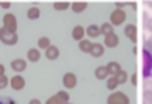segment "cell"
<instances>
[{
    "label": "cell",
    "mask_w": 152,
    "mask_h": 104,
    "mask_svg": "<svg viewBox=\"0 0 152 104\" xmlns=\"http://www.w3.org/2000/svg\"><path fill=\"white\" fill-rule=\"evenodd\" d=\"M0 6H1L3 9H10L11 3H10V1H1V3H0Z\"/></svg>",
    "instance_id": "cell-33"
},
{
    "label": "cell",
    "mask_w": 152,
    "mask_h": 104,
    "mask_svg": "<svg viewBox=\"0 0 152 104\" xmlns=\"http://www.w3.org/2000/svg\"><path fill=\"white\" fill-rule=\"evenodd\" d=\"M9 84H10V79L9 77L6 76V75L0 76V89H6Z\"/></svg>",
    "instance_id": "cell-27"
},
{
    "label": "cell",
    "mask_w": 152,
    "mask_h": 104,
    "mask_svg": "<svg viewBox=\"0 0 152 104\" xmlns=\"http://www.w3.org/2000/svg\"><path fill=\"white\" fill-rule=\"evenodd\" d=\"M28 104H41V101L38 99H33V100H30V103Z\"/></svg>",
    "instance_id": "cell-37"
},
{
    "label": "cell",
    "mask_w": 152,
    "mask_h": 104,
    "mask_svg": "<svg viewBox=\"0 0 152 104\" xmlns=\"http://www.w3.org/2000/svg\"><path fill=\"white\" fill-rule=\"evenodd\" d=\"M124 34L127 38H130L132 42H137V25L135 24H128L124 28Z\"/></svg>",
    "instance_id": "cell-8"
},
{
    "label": "cell",
    "mask_w": 152,
    "mask_h": 104,
    "mask_svg": "<svg viewBox=\"0 0 152 104\" xmlns=\"http://www.w3.org/2000/svg\"><path fill=\"white\" fill-rule=\"evenodd\" d=\"M115 79H117L118 84H124V83L127 82V80H128V73H127L125 71H123V69H121V71H120L118 73L115 75Z\"/></svg>",
    "instance_id": "cell-22"
},
{
    "label": "cell",
    "mask_w": 152,
    "mask_h": 104,
    "mask_svg": "<svg viewBox=\"0 0 152 104\" xmlns=\"http://www.w3.org/2000/svg\"><path fill=\"white\" fill-rule=\"evenodd\" d=\"M86 33L89 37H92V38H97L99 35L102 34V31H100V27L99 25H96V24H90L89 27H87Z\"/></svg>",
    "instance_id": "cell-14"
},
{
    "label": "cell",
    "mask_w": 152,
    "mask_h": 104,
    "mask_svg": "<svg viewBox=\"0 0 152 104\" xmlns=\"http://www.w3.org/2000/svg\"><path fill=\"white\" fill-rule=\"evenodd\" d=\"M39 14H41V11H39L38 7H31V9H28V11H27V17L30 20H37L38 17H39Z\"/></svg>",
    "instance_id": "cell-21"
},
{
    "label": "cell",
    "mask_w": 152,
    "mask_h": 104,
    "mask_svg": "<svg viewBox=\"0 0 152 104\" xmlns=\"http://www.w3.org/2000/svg\"><path fill=\"white\" fill-rule=\"evenodd\" d=\"M117 86H118V82H117L115 76H111L109 80H107V89H109V90H115Z\"/></svg>",
    "instance_id": "cell-26"
},
{
    "label": "cell",
    "mask_w": 152,
    "mask_h": 104,
    "mask_svg": "<svg viewBox=\"0 0 152 104\" xmlns=\"http://www.w3.org/2000/svg\"><path fill=\"white\" fill-rule=\"evenodd\" d=\"M125 17H127V14H125L124 10L115 9V10L111 13L110 20H111V24H113V25H121V24L125 21Z\"/></svg>",
    "instance_id": "cell-5"
},
{
    "label": "cell",
    "mask_w": 152,
    "mask_h": 104,
    "mask_svg": "<svg viewBox=\"0 0 152 104\" xmlns=\"http://www.w3.org/2000/svg\"><path fill=\"white\" fill-rule=\"evenodd\" d=\"M71 7L73 13H82V11H85L87 9V3L86 1H75V3L71 4Z\"/></svg>",
    "instance_id": "cell-17"
},
{
    "label": "cell",
    "mask_w": 152,
    "mask_h": 104,
    "mask_svg": "<svg viewBox=\"0 0 152 104\" xmlns=\"http://www.w3.org/2000/svg\"><path fill=\"white\" fill-rule=\"evenodd\" d=\"M0 41L6 45H16L18 41V35L17 33H11L4 27L0 28Z\"/></svg>",
    "instance_id": "cell-1"
},
{
    "label": "cell",
    "mask_w": 152,
    "mask_h": 104,
    "mask_svg": "<svg viewBox=\"0 0 152 104\" xmlns=\"http://www.w3.org/2000/svg\"><path fill=\"white\" fill-rule=\"evenodd\" d=\"M92 48H93V44L89 41V39H82L79 41V49L85 54H90L92 52Z\"/></svg>",
    "instance_id": "cell-13"
},
{
    "label": "cell",
    "mask_w": 152,
    "mask_h": 104,
    "mask_svg": "<svg viewBox=\"0 0 152 104\" xmlns=\"http://www.w3.org/2000/svg\"><path fill=\"white\" fill-rule=\"evenodd\" d=\"M144 90L152 92V80H145V82H144Z\"/></svg>",
    "instance_id": "cell-31"
},
{
    "label": "cell",
    "mask_w": 152,
    "mask_h": 104,
    "mask_svg": "<svg viewBox=\"0 0 152 104\" xmlns=\"http://www.w3.org/2000/svg\"><path fill=\"white\" fill-rule=\"evenodd\" d=\"M106 68H107L109 75H111V76H115V75L121 71V66H120V63H118V62H114V60H113V62H110Z\"/></svg>",
    "instance_id": "cell-16"
},
{
    "label": "cell",
    "mask_w": 152,
    "mask_h": 104,
    "mask_svg": "<svg viewBox=\"0 0 152 104\" xmlns=\"http://www.w3.org/2000/svg\"><path fill=\"white\" fill-rule=\"evenodd\" d=\"M45 104H61V103H59V100L56 99V96H54V97H51V99L47 100Z\"/></svg>",
    "instance_id": "cell-32"
},
{
    "label": "cell",
    "mask_w": 152,
    "mask_h": 104,
    "mask_svg": "<svg viewBox=\"0 0 152 104\" xmlns=\"http://www.w3.org/2000/svg\"><path fill=\"white\" fill-rule=\"evenodd\" d=\"M100 31H102V34H104V37H107V35H110V34H113L114 31V27L111 23H104L103 25L100 27Z\"/></svg>",
    "instance_id": "cell-20"
},
{
    "label": "cell",
    "mask_w": 152,
    "mask_h": 104,
    "mask_svg": "<svg viewBox=\"0 0 152 104\" xmlns=\"http://www.w3.org/2000/svg\"><path fill=\"white\" fill-rule=\"evenodd\" d=\"M144 104H152V92L149 90L144 92Z\"/></svg>",
    "instance_id": "cell-28"
},
{
    "label": "cell",
    "mask_w": 152,
    "mask_h": 104,
    "mask_svg": "<svg viewBox=\"0 0 152 104\" xmlns=\"http://www.w3.org/2000/svg\"><path fill=\"white\" fill-rule=\"evenodd\" d=\"M151 75H152V73H151Z\"/></svg>",
    "instance_id": "cell-41"
},
{
    "label": "cell",
    "mask_w": 152,
    "mask_h": 104,
    "mask_svg": "<svg viewBox=\"0 0 152 104\" xmlns=\"http://www.w3.org/2000/svg\"><path fill=\"white\" fill-rule=\"evenodd\" d=\"M72 37H73V39H76V41H82L83 37H85V28L82 27V25H76V27L73 28V31H72Z\"/></svg>",
    "instance_id": "cell-15"
},
{
    "label": "cell",
    "mask_w": 152,
    "mask_h": 104,
    "mask_svg": "<svg viewBox=\"0 0 152 104\" xmlns=\"http://www.w3.org/2000/svg\"><path fill=\"white\" fill-rule=\"evenodd\" d=\"M0 104H17V103L10 97H0Z\"/></svg>",
    "instance_id": "cell-29"
},
{
    "label": "cell",
    "mask_w": 152,
    "mask_h": 104,
    "mask_svg": "<svg viewBox=\"0 0 152 104\" xmlns=\"http://www.w3.org/2000/svg\"><path fill=\"white\" fill-rule=\"evenodd\" d=\"M69 7H71V3H68V1H56V3H54L55 10H66Z\"/></svg>",
    "instance_id": "cell-25"
},
{
    "label": "cell",
    "mask_w": 152,
    "mask_h": 104,
    "mask_svg": "<svg viewBox=\"0 0 152 104\" xmlns=\"http://www.w3.org/2000/svg\"><path fill=\"white\" fill-rule=\"evenodd\" d=\"M56 99L59 100L61 104H66V103H69V94L66 93V92H64V90H61V92L56 93Z\"/></svg>",
    "instance_id": "cell-23"
},
{
    "label": "cell",
    "mask_w": 152,
    "mask_h": 104,
    "mask_svg": "<svg viewBox=\"0 0 152 104\" xmlns=\"http://www.w3.org/2000/svg\"><path fill=\"white\" fill-rule=\"evenodd\" d=\"M137 80H138V75H137V73H134V75L131 76V83L135 86V84H137Z\"/></svg>",
    "instance_id": "cell-34"
},
{
    "label": "cell",
    "mask_w": 152,
    "mask_h": 104,
    "mask_svg": "<svg viewBox=\"0 0 152 104\" xmlns=\"http://www.w3.org/2000/svg\"><path fill=\"white\" fill-rule=\"evenodd\" d=\"M77 84V77L72 73V72H68L65 73V76H64V86L66 89H73Z\"/></svg>",
    "instance_id": "cell-6"
},
{
    "label": "cell",
    "mask_w": 152,
    "mask_h": 104,
    "mask_svg": "<svg viewBox=\"0 0 152 104\" xmlns=\"http://www.w3.org/2000/svg\"><path fill=\"white\" fill-rule=\"evenodd\" d=\"M3 25H4L6 30H9V31H11V33H16L17 31L16 16H14V14H11V13L6 14V16L3 17Z\"/></svg>",
    "instance_id": "cell-4"
},
{
    "label": "cell",
    "mask_w": 152,
    "mask_h": 104,
    "mask_svg": "<svg viewBox=\"0 0 152 104\" xmlns=\"http://www.w3.org/2000/svg\"><path fill=\"white\" fill-rule=\"evenodd\" d=\"M147 4H148V6H149V7H151V9H152V1H147Z\"/></svg>",
    "instance_id": "cell-39"
},
{
    "label": "cell",
    "mask_w": 152,
    "mask_h": 104,
    "mask_svg": "<svg viewBox=\"0 0 152 104\" xmlns=\"http://www.w3.org/2000/svg\"><path fill=\"white\" fill-rule=\"evenodd\" d=\"M27 68V62L24 59H14L11 62V69L14 72H24Z\"/></svg>",
    "instance_id": "cell-10"
},
{
    "label": "cell",
    "mask_w": 152,
    "mask_h": 104,
    "mask_svg": "<svg viewBox=\"0 0 152 104\" xmlns=\"http://www.w3.org/2000/svg\"><path fill=\"white\" fill-rule=\"evenodd\" d=\"M27 58L30 62H38L39 58H41V52L37 48H30L27 52Z\"/></svg>",
    "instance_id": "cell-11"
},
{
    "label": "cell",
    "mask_w": 152,
    "mask_h": 104,
    "mask_svg": "<svg viewBox=\"0 0 152 104\" xmlns=\"http://www.w3.org/2000/svg\"><path fill=\"white\" fill-rule=\"evenodd\" d=\"M125 4H130V3H123V1H117V3H115L117 9H121V10H123V7H124Z\"/></svg>",
    "instance_id": "cell-35"
},
{
    "label": "cell",
    "mask_w": 152,
    "mask_h": 104,
    "mask_svg": "<svg viewBox=\"0 0 152 104\" xmlns=\"http://www.w3.org/2000/svg\"><path fill=\"white\" fill-rule=\"evenodd\" d=\"M66 104H72V103H66Z\"/></svg>",
    "instance_id": "cell-40"
},
{
    "label": "cell",
    "mask_w": 152,
    "mask_h": 104,
    "mask_svg": "<svg viewBox=\"0 0 152 104\" xmlns=\"http://www.w3.org/2000/svg\"><path fill=\"white\" fill-rule=\"evenodd\" d=\"M45 56H47L49 60H55L59 56V49H58L56 47H54V45H51L48 49L45 51Z\"/></svg>",
    "instance_id": "cell-12"
},
{
    "label": "cell",
    "mask_w": 152,
    "mask_h": 104,
    "mask_svg": "<svg viewBox=\"0 0 152 104\" xmlns=\"http://www.w3.org/2000/svg\"><path fill=\"white\" fill-rule=\"evenodd\" d=\"M92 56H94V58H100L102 55L104 54V47L102 44H93V48H92Z\"/></svg>",
    "instance_id": "cell-18"
},
{
    "label": "cell",
    "mask_w": 152,
    "mask_h": 104,
    "mask_svg": "<svg viewBox=\"0 0 152 104\" xmlns=\"http://www.w3.org/2000/svg\"><path fill=\"white\" fill-rule=\"evenodd\" d=\"M107 104H130V97L123 92H114L109 96Z\"/></svg>",
    "instance_id": "cell-2"
},
{
    "label": "cell",
    "mask_w": 152,
    "mask_h": 104,
    "mask_svg": "<svg viewBox=\"0 0 152 104\" xmlns=\"http://www.w3.org/2000/svg\"><path fill=\"white\" fill-rule=\"evenodd\" d=\"M4 75V66L0 65V76H3Z\"/></svg>",
    "instance_id": "cell-38"
},
{
    "label": "cell",
    "mask_w": 152,
    "mask_h": 104,
    "mask_svg": "<svg viewBox=\"0 0 152 104\" xmlns=\"http://www.w3.org/2000/svg\"><path fill=\"white\" fill-rule=\"evenodd\" d=\"M145 51H147V52H149V54L152 55V37L148 39L147 42H145Z\"/></svg>",
    "instance_id": "cell-30"
},
{
    "label": "cell",
    "mask_w": 152,
    "mask_h": 104,
    "mask_svg": "<svg viewBox=\"0 0 152 104\" xmlns=\"http://www.w3.org/2000/svg\"><path fill=\"white\" fill-rule=\"evenodd\" d=\"M147 28H148V31H151L152 33V18H149L147 21Z\"/></svg>",
    "instance_id": "cell-36"
},
{
    "label": "cell",
    "mask_w": 152,
    "mask_h": 104,
    "mask_svg": "<svg viewBox=\"0 0 152 104\" xmlns=\"http://www.w3.org/2000/svg\"><path fill=\"white\" fill-rule=\"evenodd\" d=\"M142 58H144V63H142L144 76H149L152 73V55L144 49L142 51Z\"/></svg>",
    "instance_id": "cell-3"
},
{
    "label": "cell",
    "mask_w": 152,
    "mask_h": 104,
    "mask_svg": "<svg viewBox=\"0 0 152 104\" xmlns=\"http://www.w3.org/2000/svg\"><path fill=\"white\" fill-rule=\"evenodd\" d=\"M10 86L14 89V90H21V89L26 86V80H24L23 76L16 75V76H13L10 79Z\"/></svg>",
    "instance_id": "cell-7"
},
{
    "label": "cell",
    "mask_w": 152,
    "mask_h": 104,
    "mask_svg": "<svg viewBox=\"0 0 152 104\" xmlns=\"http://www.w3.org/2000/svg\"><path fill=\"white\" fill-rule=\"evenodd\" d=\"M38 47H39V49H48L49 47H51V42H49V38L47 37H41V38L38 39Z\"/></svg>",
    "instance_id": "cell-24"
},
{
    "label": "cell",
    "mask_w": 152,
    "mask_h": 104,
    "mask_svg": "<svg viewBox=\"0 0 152 104\" xmlns=\"http://www.w3.org/2000/svg\"><path fill=\"white\" fill-rule=\"evenodd\" d=\"M94 75H96V77H97L99 80H104V79L107 77V75H109L107 68H106V66H99V68H96Z\"/></svg>",
    "instance_id": "cell-19"
},
{
    "label": "cell",
    "mask_w": 152,
    "mask_h": 104,
    "mask_svg": "<svg viewBox=\"0 0 152 104\" xmlns=\"http://www.w3.org/2000/svg\"><path fill=\"white\" fill-rule=\"evenodd\" d=\"M118 42H120L118 35H115L114 33L107 35V37L104 38V45H106L107 48H115V47L118 45Z\"/></svg>",
    "instance_id": "cell-9"
}]
</instances>
